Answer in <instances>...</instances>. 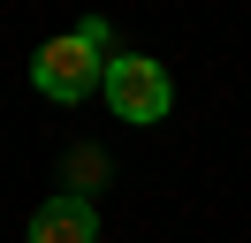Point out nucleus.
I'll use <instances>...</instances> for the list:
<instances>
[{
    "instance_id": "obj_2",
    "label": "nucleus",
    "mask_w": 251,
    "mask_h": 243,
    "mask_svg": "<svg viewBox=\"0 0 251 243\" xmlns=\"http://www.w3.org/2000/svg\"><path fill=\"white\" fill-rule=\"evenodd\" d=\"M107 61L114 53H99L84 30H69V38H46L31 53V84H38V99H53V106H84L107 84Z\"/></svg>"
},
{
    "instance_id": "obj_4",
    "label": "nucleus",
    "mask_w": 251,
    "mask_h": 243,
    "mask_svg": "<svg viewBox=\"0 0 251 243\" xmlns=\"http://www.w3.org/2000/svg\"><path fill=\"white\" fill-rule=\"evenodd\" d=\"M99 175H107V160H99V152H69V182H76V197H92Z\"/></svg>"
},
{
    "instance_id": "obj_1",
    "label": "nucleus",
    "mask_w": 251,
    "mask_h": 243,
    "mask_svg": "<svg viewBox=\"0 0 251 243\" xmlns=\"http://www.w3.org/2000/svg\"><path fill=\"white\" fill-rule=\"evenodd\" d=\"M99 99L114 106V122H129V129H152V122H168L175 84H168V69H160L152 53L122 46V53L107 61V84H99Z\"/></svg>"
},
{
    "instance_id": "obj_3",
    "label": "nucleus",
    "mask_w": 251,
    "mask_h": 243,
    "mask_svg": "<svg viewBox=\"0 0 251 243\" xmlns=\"http://www.w3.org/2000/svg\"><path fill=\"white\" fill-rule=\"evenodd\" d=\"M31 243H99V213H92V197L53 190L46 205L31 213Z\"/></svg>"
}]
</instances>
